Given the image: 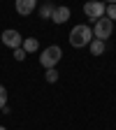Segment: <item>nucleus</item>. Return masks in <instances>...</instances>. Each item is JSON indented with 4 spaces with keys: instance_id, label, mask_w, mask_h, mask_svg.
Instances as JSON below:
<instances>
[{
    "instance_id": "obj_6",
    "label": "nucleus",
    "mask_w": 116,
    "mask_h": 130,
    "mask_svg": "<svg viewBox=\"0 0 116 130\" xmlns=\"http://www.w3.org/2000/svg\"><path fill=\"white\" fill-rule=\"evenodd\" d=\"M35 5H37V0H16V3H14L16 12H19L21 16L32 14V12H35Z\"/></svg>"
},
{
    "instance_id": "obj_13",
    "label": "nucleus",
    "mask_w": 116,
    "mask_h": 130,
    "mask_svg": "<svg viewBox=\"0 0 116 130\" xmlns=\"http://www.w3.org/2000/svg\"><path fill=\"white\" fill-rule=\"evenodd\" d=\"M5 105H7V88L0 86V109H3Z\"/></svg>"
},
{
    "instance_id": "obj_4",
    "label": "nucleus",
    "mask_w": 116,
    "mask_h": 130,
    "mask_svg": "<svg viewBox=\"0 0 116 130\" xmlns=\"http://www.w3.org/2000/svg\"><path fill=\"white\" fill-rule=\"evenodd\" d=\"M105 9H107V5L102 3V0H88V3L84 5V14L88 16V19H102L105 16Z\"/></svg>"
},
{
    "instance_id": "obj_7",
    "label": "nucleus",
    "mask_w": 116,
    "mask_h": 130,
    "mask_svg": "<svg viewBox=\"0 0 116 130\" xmlns=\"http://www.w3.org/2000/svg\"><path fill=\"white\" fill-rule=\"evenodd\" d=\"M70 19V7H65V5H60V7H56L54 9V14H51V21L54 23H65V21H68Z\"/></svg>"
},
{
    "instance_id": "obj_12",
    "label": "nucleus",
    "mask_w": 116,
    "mask_h": 130,
    "mask_svg": "<svg viewBox=\"0 0 116 130\" xmlns=\"http://www.w3.org/2000/svg\"><path fill=\"white\" fill-rule=\"evenodd\" d=\"M105 14H107V19H111V21H116V5H107V9H105Z\"/></svg>"
},
{
    "instance_id": "obj_15",
    "label": "nucleus",
    "mask_w": 116,
    "mask_h": 130,
    "mask_svg": "<svg viewBox=\"0 0 116 130\" xmlns=\"http://www.w3.org/2000/svg\"><path fill=\"white\" fill-rule=\"evenodd\" d=\"M107 3H109V5H116V0H107Z\"/></svg>"
},
{
    "instance_id": "obj_16",
    "label": "nucleus",
    "mask_w": 116,
    "mask_h": 130,
    "mask_svg": "<svg viewBox=\"0 0 116 130\" xmlns=\"http://www.w3.org/2000/svg\"><path fill=\"white\" fill-rule=\"evenodd\" d=\"M0 130H7V128H5V125H0Z\"/></svg>"
},
{
    "instance_id": "obj_11",
    "label": "nucleus",
    "mask_w": 116,
    "mask_h": 130,
    "mask_svg": "<svg viewBox=\"0 0 116 130\" xmlns=\"http://www.w3.org/2000/svg\"><path fill=\"white\" fill-rule=\"evenodd\" d=\"M46 81H49V84L58 81V72H56V68H49V70H46Z\"/></svg>"
},
{
    "instance_id": "obj_2",
    "label": "nucleus",
    "mask_w": 116,
    "mask_h": 130,
    "mask_svg": "<svg viewBox=\"0 0 116 130\" xmlns=\"http://www.w3.org/2000/svg\"><path fill=\"white\" fill-rule=\"evenodd\" d=\"M111 32H114V21H111V19L102 16V19L95 21V26H93V37H95V40L107 42V40L111 37Z\"/></svg>"
},
{
    "instance_id": "obj_9",
    "label": "nucleus",
    "mask_w": 116,
    "mask_h": 130,
    "mask_svg": "<svg viewBox=\"0 0 116 130\" xmlns=\"http://www.w3.org/2000/svg\"><path fill=\"white\" fill-rule=\"evenodd\" d=\"M37 46H40V42L35 40V37H26L23 40V44H21V49L26 54H32V51H37Z\"/></svg>"
},
{
    "instance_id": "obj_1",
    "label": "nucleus",
    "mask_w": 116,
    "mask_h": 130,
    "mask_svg": "<svg viewBox=\"0 0 116 130\" xmlns=\"http://www.w3.org/2000/svg\"><path fill=\"white\" fill-rule=\"evenodd\" d=\"M91 40H93V30H91L88 26H84V23H79V26H74V28L70 30V44H72L74 49L88 46Z\"/></svg>"
},
{
    "instance_id": "obj_10",
    "label": "nucleus",
    "mask_w": 116,
    "mask_h": 130,
    "mask_svg": "<svg viewBox=\"0 0 116 130\" xmlns=\"http://www.w3.org/2000/svg\"><path fill=\"white\" fill-rule=\"evenodd\" d=\"M54 9H56V7H54L51 3H44V5H42V9H40V16H42V19H51Z\"/></svg>"
},
{
    "instance_id": "obj_8",
    "label": "nucleus",
    "mask_w": 116,
    "mask_h": 130,
    "mask_svg": "<svg viewBox=\"0 0 116 130\" xmlns=\"http://www.w3.org/2000/svg\"><path fill=\"white\" fill-rule=\"evenodd\" d=\"M88 49H91V56H102L107 46H105V42H102V40H91Z\"/></svg>"
},
{
    "instance_id": "obj_3",
    "label": "nucleus",
    "mask_w": 116,
    "mask_h": 130,
    "mask_svg": "<svg viewBox=\"0 0 116 130\" xmlns=\"http://www.w3.org/2000/svg\"><path fill=\"white\" fill-rule=\"evenodd\" d=\"M63 58V51H60V46H56V44H51V46H46L44 51H42V56H40V65L42 68H56V63Z\"/></svg>"
},
{
    "instance_id": "obj_5",
    "label": "nucleus",
    "mask_w": 116,
    "mask_h": 130,
    "mask_svg": "<svg viewBox=\"0 0 116 130\" xmlns=\"http://www.w3.org/2000/svg\"><path fill=\"white\" fill-rule=\"evenodd\" d=\"M0 40H3V44H5V46H9V49H19V46L23 44V37H21V32H19V30H12V28L3 30Z\"/></svg>"
},
{
    "instance_id": "obj_14",
    "label": "nucleus",
    "mask_w": 116,
    "mask_h": 130,
    "mask_svg": "<svg viewBox=\"0 0 116 130\" xmlns=\"http://www.w3.org/2000/svg\"><path fill=\"white\" fill-rule=\"evenodd\" d=\"M26 56H28V54L23 51L21 46H19V49H14V58H16V60H26Z\"/></svg>"
}]
</instances>
